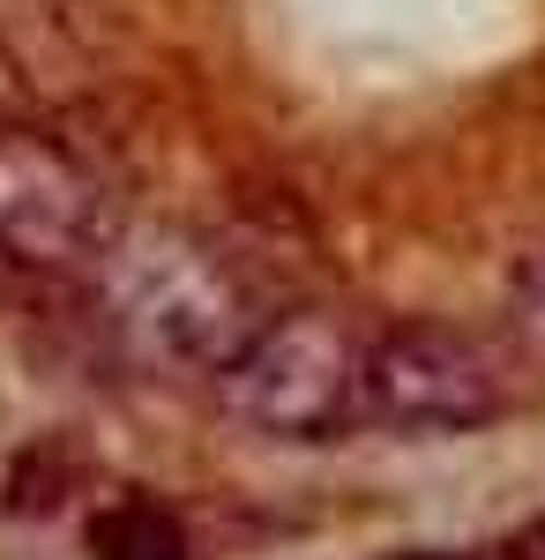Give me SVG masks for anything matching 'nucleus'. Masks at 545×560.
<instances>
[{"instance_id": "1", "label": "nucleus", "mask_w": 545, "mask_h": 560, "mask_svg": "<svg viewBox=\"0 0 545 560\" xmlns=\"http://www.w3.org/2000/svg\"><path fill=\"white\" fill-rule=\"evenodd\" d=\"M105 306H113L120 345L158 374H224L247 351V337L262 329L247 284L210 247H195L179 232L127 240L113 255Z\"/></svg>"}, {"instance_id": "2", "label": "nucleus", "mask_w": 545, "mask_h": 560, "mask_svg": "<svg viewBox=\"0 0 545 560\" xmlns=\"http://www.w3.org/2000/svg\"><path fill=\"white\" fill-rule=\"evenodd\" d=\"M367 351L374 345H359L336 314L306 306V314L262 322L247 351L217 374V388H224V411L269 441H336L359 419H374Z\"/></svg>"}, {"instance_id": "3", "label": "nucleus", "mask_w": 545, "mask_h": 560, "mask_svg": "<svg viewBox=\"0 0 545 560\" xmlns=\"http://www.w3.org/2000/svg\"><path fill=\"white\" fill-rule=\"evenodd\" d=\"M367 404L396 433H478L515 411V366L471 329L411 322L367 351Z\"/></svg>"}, {"instance_id": "4", "label": "nucleus", "mask_w": 545, "mask_h": 560, "mask_svg": "<svg viewBox=\"0 0 545 560\" xmlns=\"http://www.w3.org/2000/svg\"><path fill=\"white\" fill-rule=\"evenodd\" d=\"M0 255L23 269H76L105 255L97 179L38 135H0Z\"/></svg>"}, {"instance_id": "5", "label": "nucleus", "mask_w": 545, "mask_h": 560, "mask_svg": "<svg viewBox=\"0 0 545 560\" xmlns=\"http://www.w3.org/2000/svg\"><path fill=\"white\" fill-rule=\"evenodd\" d=\"M90 546H97V560H195L187 523L165 516V509H150V501L113 509V516L90 530Z\"/></svg>"}, {"instance_id": "6", "label": "nucleus", "mask_w": 545, "mask_h": 560, "mask_svg": "<svg viewBox=\"0 0 545 560\" xmlns=\"http://www.w3.org/2000/svg\"><path fill=\"white\" fill-rule=\"evenodd\" d=\"M515 306H523V329H531V345L545 351V255L523 269V284H515Z\"/></svg>"}, {"instance_id": "7", "label": "nucleus", "mask_w": 545, "mask_h": 560, "mask_svg": "<svg viewBox=\"0 0 545 560\" xmlns=\"http://www.w3.org/2000/svg\"><path fill=\"white\" fill-rule=\"evenodd\" d=\"M531 560H545V530H538V538H531Z\"/></svg>"}]
</instances>
